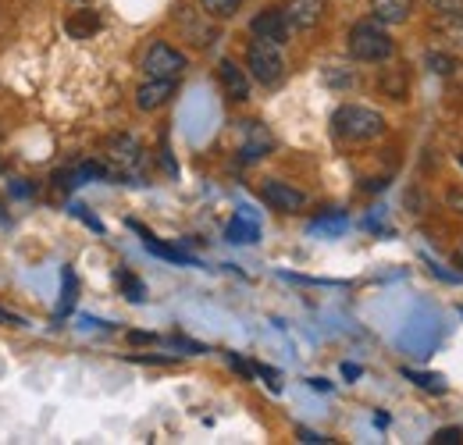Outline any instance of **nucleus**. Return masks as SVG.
Returning <instances> with one entry per match:
<instances>
[{
    "label": "nucleus",
    "instance_id": "obj_1",
    "mask_svg": "<svg viewBox=\"0 0 463 445\" xmlns=\"http://www.w3.org/2000/svg\"><path fill=\"white\" fill-rule=\"evenodd\" d=\"M385 114L374 111V108H364V104H346L332 114V132L346 143H371L378 136H385Z\"/></svg>",
    "mask_w": 463,
    "mask_h": 445
},
{
    "label": "nucleus",
    "instance_id": "obj_2",
    "mask_svg": "<svg viewBox=\"0 0 463 445\" xmlns=\"http://www.w3.org/2000/svg\"><path fill=\"white\" fill-rule=\"evenodd\" d=\"M396 54V43L392 36L385 33V25L378 18H367V22H356L349 29V57L353 61H364V64H378V61H389Z\"/></svg>",
    "mask_w": 463,
    "mask_h": 445
},
{
    "label": "nucleus",
    "instance_id": "obj_3",
    "mask_svg": "<svg viewBox=\"0 0 463 445\" xmlns=\"http://www.w3.org/2000/svg\"><path fill=\"white\" fill-rule=\"evenodd\" d=\"M246 68L260 86H279L286 79V54L279 43L253 36V43L246 47Z\"/></svg>",
    "mask_w": 463,
    "mask_h": 445
},
{
    "label": "nucleus",
    "instance_id": "obj_4",
    "mask_svg": "<svg viewBox=\"0 0 463 445\" xmlns=\"http://www.w3.org/2000/svg\"><path fill=\"white\" fill-rule=\"evenodd\" d=\"M189 68V61L182 51H175L172 43H154L146 54H143V71L150 75V79H178L182 71Z\"/></svg>",
    "mask_w": 463,
    "mask_h": 445
},
{
    "label": "nucleus",
    "instance_id": "obj_5",
    "mask_svg": "<svg viewBox=\"0 0 463 445\" xmlns=\"http://www.w3.org/2000/svg\"><path fill=\"white\" fill-rule=\"evenodd\" d=\"M250 33H253L257 40H271V43L286 47V43H289V36H292V25H289V18H286V11H282V7H264L260 14H253Z\"/></svg>",
    "mask_w": 463,
    "mask_h": 445
},
{
    "label": "nucleus",
    "instance_id": "obj_6",
    "mask_svg": "<svg viewBox=\"0 0 463 445\" xmlns=\"http://www.w3.org/2000/svg\"><path fill=\"white\" fill-rule=\"evenodd\" d=\"M260 196H264V204H268L271 211H282V214H299V211L307 207V196H303L299 189L286 185V182H279V178L264 182Z\"/></svg>",
    "mask_w": 463,
    "mask_h": 445
},
{
    "label": "nucleus",
    "instance_id": "obj_7",
    "mask_svg": "<svg viewBox=\"0 0 463 445\" xmlns=\"http://www.w3.org/2000/svg\"><path fill=\"white\" fill-rule=\"evenodd\" d=\"M271 147H275V139H271V132L260 121H242V147H239V161L242 165L260 161Z\"/></svg>",
    "mask_w": 463,
    "mask_h": 445
},
{
    "label": "nucleus",
    "instance_id": "obj_8",
    "mask_svg": "<svg viewBox=\"0 0 463 445\" xmlns=\"http://www.w3.org/2000/svg\"><path fill=\"white\" fill-rule=\"evenodd\" d=\"M282 11H286L292 29H314V25L325 18L328 0H286Z\"/></svg>",
    "mask_w": 463,
    "mask_h": 445
},
{
    "label": "nucleus",
    "instance_id": "obj_9",
    "mask_svg": "<svg viewBox=\"0 0 463 445\" xmlns=\"http://www.w3.org/2000/svg\"><path fill=\"white\" fill-rule=\"evenodd\" d=\"M108 161L118 167V171H136L143 165V147L136 136H115L108 139Z\"/></svg>",
    "mask_w": 463,
    "mask_h": 445
},
{
    "label": "nucleus",
    "instance_id": "obj_10",
    "mask_svg": "<svg viewBox=\"0 0 463 445\" xmlns=\"http://www.w3.org/2000/svg\"><path fill=\"white\" fill-rule=\"evenodd\" d=\"M175 82H178V79H146V82L136 90V108H139V111H157V108H165L175 97Z\"/></svg>",
    "mask_w": 463,
    "mask_h": 445
},
{
    "label": "nucleus",
    "instance_id": "obj_11",
    "mask_svg": "<svg viewBox=\"0 0 463 445\" xmlns=\"http://www.w3.org/2000/svg\"><path fill=\"white\" fill-rule=\"evenodd\" d=\"M218 79H222V86H225V97L235 100V104H242V100H250V75L235 64V61H222L218 64Z\"/></svg>",
    "mask_w": 463,
    "mask_h": 445
},
{
    "label": "nucleus",
    "instance_id": "obj_12",
    "mask_svg": "<svg viewBox=\"0 0 463 445\" xmlns=\"http://www.w3.org/2000/svg\"><path fill=\"white\" fill-rule=\"evenodd\" d=\"M100 29H104V18H100V11H93V7L71 11V14L64 18V33H68L71 40H93Z\"/></svg>",
    "mask_w": 463,
    "mask_h": 445
},
{
    "label": "nucleus",
    "instance_id": "obj_13",
    "mask_svg": "<svg viewBox=\"0 0 463 445\" xmlns=\"http://www.w3.org/2000/svg\"><path fill=\"white\" fill-rule=\"evenodd\" d=\"M431 33H435L439 40H446V47L463 51V11H446V14H435Z\"/></svg>",
    "mask_w": 463,
    "mask_h": 445
},
{
    "label": "nucleus",
    "instance_id": "obj_14",
    "mask_svg": "<svg viewBox=\"0 0 463 445\" xmlns=\"http://www.w3.org/2000/svg\"><path fill=\"white\" fill-rule=\"evenodd\" d=\"M413 11V0H371V14L382 25H403Z\"/></svg>",
    "mask_w": 463,
    "mask_h": 445
},
{
    "label": "nucleus",
    "instance_id": "obj_15",
    "mask_svg": "<svg viewBox=\"0 0 463 445\" xmlns=\"http://www.w3.org/2000/svg\"><path fill=\"white\" fill-rule=\"evenodd\" d=\"M128 228H136L139 235H143V246L154 253V257H161V260H172V264H193V257H185L182 250H175V246H165V242H157L154 239V232H146L139 222H128Z\"/></svg>",
    "mask_w": 463,
    "mask_h": 445
},
{
    "label": "nucleus",
    "instance_id": "obj_16",
    "mask_svg": "<svg viewBox=\"0 0 463 445\" xmlns=\"http://www.w3.org/2000/svg\"><path fill=\"white\" fill-rule=\"evenodd\" d=\"M75 299H79V279H75L71 268H64V271H61V303H58V310H54V321H64V317L75 310Z\"/></svg>",
    "mask_w": 463,
    "mask_h": 445
},
{
    "label": "nucleus",
    "instance_id": "obj_17",
    "mask_svg": "<svg viewBox=\"0 0 463 445\" xmlns=\"http://www.w3.org/2000/svg\"><path fill=\"white\" fill-rule=\"evenodd\" d=\"M225 239L229 242H242V246H253V242H260V228L250 222V218H232L229 228H225Z\"/></svg>",
    "mask_w": 463,
    "mask_h": 445
},
{
    "label": "nucleus",
    "instance_id": "obj_18",
    "mask_svg": "<svg viewBox=\"0 0 463 445\" xmlns=\"http://www.w3.org/2000/svg\"><path fill=\"white\" fill-rule=\"evenodd\" d=\"M200 7H203V14H211V18H232V14L242 7V0H200Z\"/></svg>",
    "mask_w": 463,
    "mask_h": 445
},
{
    "label": "nucleus",
    "instance_id": "obj_19",
    "mask_svg": "<svg viewBox=\"0 0 463 445\" xmlns=\"http://www.w3.org/2000/svg\"><path fill=\"white\" fill-rule=\"evenodd\" d=\"M346 214H335V211H332V214H321V218H317V222L310 224V232H325V235H339V232H346Z\"/></svg>",
    "mask_w": 463,
    "mask_h": 445
},
{
    "label": "nucleus",
    "instance_id": "obj_20",
    "mask_svg": "<svg viewBox=\"0 0 463 445\" xmlns=\"http://www.w3.org/2000/svg\"><path fill=\"white\" fill-rule=\"evenodd\" d=\"M118 285H121V292H125L132 303H143V299H146V285L136 279V275L121 271V275H118Z\"/></svg>",
    "mask_w": 463,
    "mask_h": 445
},
{
    "label": "nucleus",
    "instance_id": "obj_21",
    "mask_svg": "<svg viewBox=\"0 0 463 445\" xmlns=\"http://www.w3.org/2000/svg\"><path fill=\"white\" fill-rule=\"evenodd\" d=\"M428 68H431L435 75H453V71H457V61L449 54H442V51H431V54H428Z\"/></svg>",
    "mask_w": 463,
    "mask_h": 445
},
{
    "label": "nucleus",
    "instance_id": "obj_22",
    "mask_svg": "<svg viewBox=\"0 0 463 445\" xmlns=\"http://www.w3.org/2000/svg\"><path fill=\"white\" fill-rule=\"evenodd\" d=\"M403 374L410 378V382H413V385L435 392V395H442V392H446V385H442V378H439V374H417V371H403Z\"/></svg>",
    "mask_w": 463,
    "mask_h": 445
},
{
    "label": "nucleus",
    "instance_id": "obj_23",
    "mask_svg": "<svg viewBox=\"0 0 463 445\" xmlns=\"http://www.w3.org/2000/svg\"><path fill=\"white\" fill-rule=\"evenodd\" d=\"M435 445H460L463 442V431L460 428H442V431H435Z\"/></svg>",
    "mask_w": 463,
    "mask_h": 445
},
{
    "label": "nucleus",
    "instance_id": "obj_24",
    "mask_svg": "<svg viewBox=\"0 0 463 445\" xmlns=\"http://www.w3.org/2000/svg\"><path fill=\"white\" fill-rule=\"evenodd\" d=\"M0 325L4 328H25V317L22 314H11L7 307H0Z\"/></svg>",
    "mask_w": 463,
    "mask_h": 445
},
{
    "label": "nucleus",
    "instance_id": "obj_25",
    "mask_svg": "<svg viewBox=\"0 0 463 445\" xmlns=\"http://www.w3.org/2000/svg\"><path fill=\"white\" fill-rule=\"evenodd\" d=\"M225 356H229V364H232V367H235V371H239V374H242V378H246V382H250V378L257 374V371H253V367H250L246 360H239L235 353H225Z\"/></svg>",
    "mask_w": 463,
    "mask_h": 445
},
{
    "label": "nucleus",
    "instance_id": "obj_26",
    "mask_svg": "<svg viewBox=\"0 0 463 445\" xmlns=\"http://www.w3.org/2000/svg\"><path fill=\"white\" fill-rule=\"evenodd\" d=\"M435 7V14H446V11H463V0H428Z\"/></svg>",
    "mask_w": 463,
    "mask_h": 445
},
{
    "label": "nucleus",
    "instance_id": "obj_27",
    "mask_svg": "<svg viewBox=\"0 0 463 445\" xmlns=\"http://www.w3.org/2000/svg\"><path fill=\"white\" fill-rule=\"evenodd\" d=\"M11 193H14V196H22V200H25V196H33V185H29V182H25V178H14V185H11Z\"/></svg>",
    "mask_w": 463,
    "mask_h": 445
},
{
    "label": "nucleus",
    "instance_id": "obj_28",
    "mask_svg": "<svg viewBox=\"0 0 463 445\" xmlns=\"http://www.w3.org/2000/svg\"><path fill=\"white\" fill-rule=\"evenodd\" d=\"M299 442L321 445V442H328V439H325V435H317V431H307V428H299Z\"/></svg>",
    "mask_w": 463,
    "mask_h": 445
},
{
    "label": "nucleus",
    "instance_id": "obj_29",
    "mask_svg": "<svg viewBox=\"0 0 463 445\" xmlns=\"http://www.w3.org/2000/svg\"><path fill=\"white\" fill-rule=\"evenodd\" d=\"M71 211H75V214H79V218H82V222L90 224V228H93V232H104V224L97 222V218H90V214H86V207H71Z\"/></svg>",
    "mask_w": 463,
    "mask_h": 445
},
{
    "label": "nucleus",
    "instance_id": "obj_30",
    "mask_svg": "<svg viewBox=\"0 0 463 445\" xmlns=\"http://www.w3.org/2000/svg\"><path fill=\"white\" fill-rule=\"evenodd\" d=\"M128 342H157V335H146V332H132Z\"/></svg>",
    "mask_w": 463,
    "mask_h": 445
},
{
    "label": "nucleus",
    "instance_id": "obj_31",
    "mask_svg": "<svg viewBox=\"0 0 463 445\" xmlns=\"http://www.w3.org/2000/svg\"><path fill=\"white\" fill-rule=\"evenodd\" d=\"M343 374H346V378H360V367H356V364H343Z\"/></svg>",
    "mask_w": 463,
    "mask_h": 445
},
{
    "label": "nucleus",
    "instance_id": "obj_32",
    "mask_svg": "<svg viewBox=\"0 0 463 445\" xmlns=\"http://www.w3.org/2000/svg\"><path fill=\"white\" fill-rule=\"evenodd\" d=\"M310 385H314V389H317V392H328V389H332V385H328L325 378H310Z\"/></svg>",
    "mask_w": 463,
    "mask_h": 445
},
{
    "label": "nucleus",
    "instance_id": "obj_33",
    "mask_svg": "<svg viewBox=\"0 0 463 445\" xmlns=\"http://www.w3.org/2000/svg\"><path fill=\"white\" fill-rule=\"evenodd\" d=\"M460 264H463V250H460Z\"/></svg>",
    "mask_w": 463,
    "mask_h": 445
},
{
    "label": "nucleus",
    "instance_id": "obj_34",
    "mask_svg": "<svg viewBox=\"0 0 463 445\" xmlns=\"http://www.w3.org/2000/svg\"><path fill=\"white\" fill-rule=\"evenodd\" d=\"M460 165H463V154H460Z\"/></svg>",
    "mask_w": 463,
    "mask_h": 445
}]
</instances>
